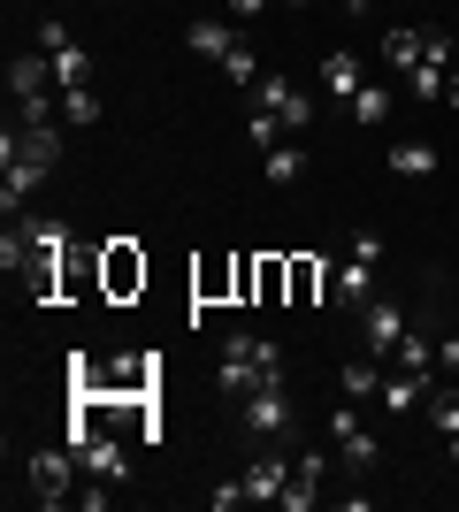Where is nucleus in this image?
Wrapping results in <instances>:
<instances>
[{
    "mask_svg": "<svg viewBox=\"0 0 459 512\" xmlns=\"http://www.w3.org/2000/svg\"><path fill=\"white\" fill-rule=\"evenodd\" d=\"M322 85H329V92H337V100L352 107V92L368 85V77H360V54H329V62H322Z\"/></svg>",
    "mask_w": 459,
    "mask_h": 512,
    "instance_id": "4be33fe9",
    "label": "nucleus"
},
{
    "mask_svg": "<svg viewBox=\"0 0 459 512\" xmlns=\"http://www.w3.org/2000/svg\"><path fill=\"white\" fill-rule=\"evenodd\" d=\"M421 46H429V31H421V23H406V31H391V39H383V62H391V69H414Z\"/></svg>",
    "mask_w": 459,
    "mask_h": 512,
    "instance_id": "5701e85b",
    "label": "nucleus"
},
{
    "mask_svg": "<svg viewBox=\"0 0 459 512\" xmlns=\"http://www.w3.org/2000/svg\"><path fill=\"white\" fill-rule=\"evenodd\" d=\"M421 398H429V375H421V367H391V375H383V398H375V406H383V413H414Z\"/></svg>",
    "mask_w": 459,
    "mask_h": 512,
    "instance_id": "f3484780",
    "label": "nucleus"
},
{
    "mask_svg": "<svg viewBox=\"0 0 459 512\" xmlns=\"http://www.w3.org/2000/svg\"><path fill=\"white\" fill-rule=\"evenodd\" d=\"M253 107H268V115H284V130L299 138V130H314V92L299 85V77H284V69H261V85H253Z\"/></svg>",
    "mask_w": 459,
    "mask_h": 512,
    "instance_id": "20e7f679",
    "label": "nucleus"
},
{
    "mask_svg": "<svg viewBox=\"0 0 459 512\" xmlns=\"http://www.w3.org/2000/svg\"><path fill=\"white\" fill-rule=\"evenodd\" d=\"M437 367H459V329H452V337L437 344Z\"/></svg>",
    "mask_w": 459,
    "mask_h": 512,
    "instance_id": "72a5a7b5",
    "label": "nucleus"
},
{
    "mask_svg": "<svg viewBox=\"0 0 459 512\" xmlns=\"http://www.w3.org/2000/svg\"><path fill=\"white\" fill-rule=\"evenodd\" d=\"M391 367H421V375H437V344L421 337V329H406V344L391 352Z\"/></svg>",
    "mask_w": 459,
    "mask_h": 512,
    "instance_id": "bb28decb",
    "label": "nucleus"
},
{
    "mask_svg": "<svg viewBox=\"0 0 459 512\" xmlns=\"http://www.w3.org/2000/svg\"><path fill=\"white\" fill-rule=\"evenodd\" d=\"M62 123H77V130H85V123H100V92H92V85L62 92Z\"/></svg>",
    "mask_w": 459,
    "mask_h": 512,
    "instance_id": "cd10ccee",
    "label": "nucleus"
},
{
    "mask_svg": "<svg viewBox=\"0 0 459 512\" xmlns=\"http://www.w3.org/2000/svg\"><path fill=\"white\" fill-rule=\"evenodd\" d=\"M238 413H245V436H253V444L284 436V428H291V390H284V375H276V383H261V390H245Z\"/></svg>",
    "mask_w": 459,
    "mask_h": 512,
    "instance_id": "0eeeda50",
    "label": "nucleus"
},
{
    "mask_svg": "<svg viewBox=\"0 0 459 512\" xmlns=\"http://www.w3.org/2000/svg\"><path fill=\"white\" fill-rule=\"evenodd\" d=\"M329 291V260H314V253H284V299L291 306H314Z\"/></svg>",
    "mask_w": 459,
    "mask_h": 512,
    "instance_id": "4468645a",
    "label": "nucleus"
},
{
    "mask_svg": "<svg viewBox=\"0 0 459 512\" xmlns=\"http://www.w3.org/2000/svg\"><path fill=\"white\" fill-rule=\"evenodd\" d=\"M39 54H46V69H54V85H62V92L92 85V54L69 39V23H62V16H39Z\"/></svg>",
    "mask_w": 459,
    "mask_h": 512,
    "instance_id": "39448f33",
    "label": "nucleus"
},
{
    "mask_svg": "<svg viewBox=\"0 0 459 512\" xmlns=\"http://www.w3.org/2000/svg\"><path fill=\"white\" fill-rule=\"evenodd\" d=\"M276 375H284V344H276V337H253V329L222 337V367H215L222 398H245V390L276 383Z\"/></svg>",
    "mask_w": 459,
    "mask_h": 512,
    "instance_id": "f03ea898",
    "label": "nucleus"
},
{
    "mask_svg": "<svg viewBox=\"0 0 459 512\" xmlns=\"http://www.w3.org/2000/svg\"><path fill=\"white\" fill-rule=\"evenodd\" d=\"M222 77H230V85H245V92H253V85H261V54H253V46H230V54H222Z\"/></svg>",
    "mask_w": 459,
    "mask_h": 512,
    "instance_id": "393cba45",
    "label": "nucleus"
},
{
    "mask_svg": "<svg viewBox=\"0 0 459 512\" xmlns=\"http://www.w3.org/2000/svg\"><path fill=\"white\" fill-rule=\"evenodd\" d=\"M337 8H345V16H368V8H375V0H337Z\"/></svg>",
    "mask_w": 459,
    "mask_h": 512,
    "instance_id": "f704fd0d",
    "label": "nucleus"
},
{
    "mask_svg": "<svg viewBox=\"0 0 459 512\" xmlns=\"http://www.w3.org/2000/svg\"><path fill=\"white\" fill-rule=\"evenodd\" d=\"M184 46H192L199 62H222V54L238 46V23H222V16H192V23H184Z\"/></svg>",
    "mask_w": 459,
    "mask_h": 512,
    "instance_id": "2eb2a0df",
    "label": "nucleus"
},
{
    "mask_svg": "<svg viewBox=\"0 0 459 512\" xmlns=\"http://www.w3.org/2000/svg\"><path fill=\"white\" fill-rule=\"evenodd\" d=\"M77 451H31V467H23V482H31V505H62L69 490H77V467H69Z\"/></svg>",
    "mask_w": 459,
    "mask_h": 512,
    "instance_id": "1a4fd4ad",
    "label": "nucleus"
},
{
    "mask_svg": "<svg viewBox=\"0 0 459 512\" xmlns=\"http://www.w3.org/2000/svg\"><path fill=\"white\" fill-rule=\"evenodd\" d=\"M261 8H276V0H230V23H253Z\"/></svg>",
    "mask_w": 459,
    "mask_h": 512,
    "instance_id": "473e14b6",
    "label": "nucleus"
},
{
    "mask_svg": "<svg viewBox=\"0 0 459 512\" xmlns=\"http://www.w3.org/2000/svg\"><path fill=\"white\" fill-rule=\"evenodd\" d=\"M253 299H284V253L261 260V291H253Z\"/></svg>",
    "mask_w": 459,
    "mask_h": 512,
    "instance_id": "7c9ffc66",
    "label": "nucleus"
},
{
    "mask_svg": "<svg viewBox=\"0 0 459 512\" xmlns=\"http://www.w3.org/2000/svg\"><path fill=\"white\" fill-rule=\"evenodd\" d=\"M0 153H31L39 169H54L62 161V123H8L0 130Z\"/></svg>",
    "mask_w": 459,
    "mask_h": 512,
    "instance_id": "9b49d317",
    "label": "nucleus"
},
{
    "mask_svg": "<svg viewBox=\"0 0 459 512\" xmlns=\"http://www.w3.org/2000/svg\"><path fill=\"white\" fill-rule=\"evenodd\" d=\"M207 505H215V512H238V505H245V482H222V490L207 497Z\"/></svg>",
    "mask_w": 459,
    "mask_h": 512,
    "instance_id": "2f4dec72",
    "label": "nucleus"
},
{
    "mask_svg": "<svg viewBox=\"0 0 459 512\" xmlns=\"http://www.w3.org/2000/svg\"><path fill=\"white\" fill-rule=\"evenodd\" d=\"M375 268H383V237H375V230H352L345 237V260L329 268V299L360 314V306L375 299Z\"/></svg>",
    "mask_w": 459,
    "mask_h": 512,
    "instance_id": "7ed1b4c3",
    "label": "nucleus"
},
{
    "mask_svg": "<svg viewBox=\"0 0 459 512\" xmlns=\"http://www.w3.org/2000/svg\"><path fill=\"white\" fill-rule=\"evenodd\" d=\"M352 115H360V123H383V115H391V92H383V85H360V92H352Z\"/></svg>",
    "mask_w": 459,
    "mask_h": 512,
    "instance_id": "c756f323",
    "label": "nucleus"
},
{
    "mask_svg": "<svg viewBox=\"0 0 459 512\" xmlns=\"http://www.w3.org/2000/svg\"><path fill=\"white\" fill-rule=\"evenodd\" d=\"M238 482H245V505H276V497H284V482H291V459H253Z\"/></svg>",
    "mask_w": 459,
    "mask_h": 512,
    "instance_id": "a211bd4d",
    "label": "nucleus"
},
{
    "mask_svg": "<svg viewBox=\"0 0 459 512\" xmlns=\"http://www.w3.org/2000/svg\"><path fill=\"white\" fill-rule=\"evenodd\" d=\"M291 130H284V115H268V107H253V115H245V146L253 153H268V146H284Z\"/></svg>",
    "mask_w": 459,
    "mask_h": 512,
    "instance_id": "b1692460",
    "label": "nucleus"
},
{
    "mask_svg": "<svg viewBox=\"0 0 459 512\" xmlns=\"http://www.w3.org/2000/svg\"><path fill=\"white\" fill-rule=\"evenodd\" d=\"M261 176H268V184H299V176H306V146H299V138L268 146V153H261Z\"/></svg>",
    "mask_w": 459,
    "mask_h": 512,
    "instance_id": "412c9836",
    "label": "nucleus"
},
{
    "mask_svg": "<svg viewBox=\"0 0 459 512\" xmlns=\"http://www.w3.org/2000/svg\"><path fill=\"white\" fill-rule=\"evenodd\" d=\"M406 92H414L421 107H437V100H452V62H437V54H421V62L406 69Z\"/></svg>",
    "mask_w": 459,
    "mask_h": 512,
    "instance_id": "6ab92c4d",
    "label": "nucleus"
},
{
    "mask_svg": "<svg viewBox=\"0 0 459 512\" xmlns=\"http://www.w3.org/2000/svg\"><path fill=\"white\" fill-rule=\"evenodd\" d=\"M360 337H368L375 360H391L398 344H406V314H398L391 299H368V306H360Z\"/></svg>",
    "mask_w": 459,
    "mask_h": 512,
    "instance_id": "f8f14e48",
    "label": "nucleus"
},
{
    "mask_svg": "<svg viewBox=\"0 0 459 512\" xmlns=\"http://www.w3.org/2000/svg\"><path fill=\"white\" fill-rule=\"evenodd\" d=\"M276 8H306V0H276Z\"/></svg>",
    "mask_w": 459,
    "mask_h": 512,
    "instance_id": "e433bc0d",
    "label": "nucleus"
},
{
    "mask_svg": "<svg viewBox=\"0 0 459 512\" xmlns=\"http://www.w3.org/2000/svg\"><path fill=\"white\" fill-rule=\"evenodd\" d=\"M16 230H23V299H39L54 306L62 299V260H69V230L54 222V214H16Z\"/></svg>",
    "mask_w": 459,
    "mask_h": 512,
    "instance_id": "f257e3e1",
    "label": "nucleus"
},
{
    "mask_svg": "<svg viewBox=\"0 0 459 512\" xmlns=\"http://www.w3.org/2000/svg\"><path fill=\"white\" fill-rule=\"evenodd\" d=\"M329 444H337V459H345V474H375V459H383V444L368 436V421H360V406H337L329 413Z\"/></svg>",
    "mask_w": 459,
    "mask_h": 512,
    "instance_id": "423d86ee",
    "label": "nucleus"
},
{
    "mask_svg": "<svg viewBox=\"0 0 459 512\" xmlns=\"http://www.w3.org/2000/svg\"><path fill=\"white\" fill-rule=\"evenodd\" d=\"M429 421L437 436H459V390H429Z\"/></svg>",
    "mask_w": 459,
    "mask_h": 512,
    "instance_id": "c85d7f7f",
    "label": "nucleus"
},
{
    "mask_svg": "<svg viewBox=\"0 0 459 512\" xmlns=\"http://www.w3.org/2000/svg\"><path fill=\"white\" fill-rule=\"evenodd\" d=\"M452 100H459V69H452Z\"/></svg>",
    "mask_w": 459,
    "mask_h": 512,
    "instance_id": "4c0bfd02",
    "label": "nucleus"
},
{
    "mask_svg": "<svg viewBox=\"0 0 459 512\" xmlns=\"http://www.w3.org/2000/svg\"><path fill=\"white\" fill-rule=\"evenodd\" d=\"M383 375H391V360H375V352H352V360L337 367V390H345L352 406H375V398H383Z\"/></svg>",
    "mask_w": 459,
    "mask_h": 512,
    "instance_id": "ddd939ff",
    "label": "nucleus"
},
{
    "mask_svg": "<svg viewBox=\"0 0 459 512\" xmlns=\"http://www.w3.org/2000/svg\"><path fill=\"white\" fill-rule=\"evenodd\" d=\"M46 176H54V169H39L31 153H0V207H8V222L31 214V199L46 192Z\"/></svg>",
    "mask_w": 459,
    "mask_h": 512,
    "instance_id": "6e6552de",
    "label": "nucleus"
},
{
    "mask_svg": "<svg viewBox=\"0 0 459 512\" xmlns=\"http://www.w3.org/2000/svg\"><path fill=\"white\" fill-rule=\"evenodd\" d=\"M100 283H108V299H138V291H146V253H138L131 237H108V245H100Z\"/></svg>",
    "mask_w": 459,
    "mask_h": 512,
    "instance_id": "9d476101",
    "label": "nucleus"
},
{
    "mask_svg": "<svg viewBox=\"0 0 459 512\" xmlns=\"http://www.w3.org/2000/svg\"><path fill=\"white\" fill-rule=\"evenodd\" d=\"M444 451H452V467H459V436H444Z\"/></svg>",
    "mask_w": 459,
    "mask_h": 512,
    "instance_id": "c9c22d12",
    "label": "nucleus"
},
{
    "mask_svg": "<svg viewBox=\"0 0 459 512\" xmlns=\"http://www.w3.org/2000/svg\"><path fill=\"white\" fill-rule=\"evenodd\" d=\"M192 291H199V299H222V291H238V260H207V268L192 276Z\"/></svg>",
    "mask_w": 459,
    "mask_h": 512,
    "instance_id": "a878e982",
    "label": "nucleus"
},
{
    "mask_svg": "<svg viewBox=\"0 0 459 512\" xmlns=\"http://www.w3.org/2000/svg\"><path fill=\"white\" fill-rule=\"evenodd\" d=\"M383 161H391V176H437V169H444V153L429 146V138H398Z\"/></svg>",
    "mask_w": 459,
    "mask_h": 512,
    "instance_id": "aec40b11",
    "label": "nucleus"
},
{
    "mask_svg": "<svg viewBox=\"0 0 459 512\" xmlns=\"http://www.w3.org/2000/svg\"><path fill=\"white\" fill-rule=\"evenodd\" d=\"M314 497H322V451H299V459H291V482H284V497H276V505H284V512H306Z\"/></svg>",
    "mask_w": 459,
    "mask_h": 512,
    "instance_id": "dca6fc26",
    "label": "nucleus"
}]
</instances>
